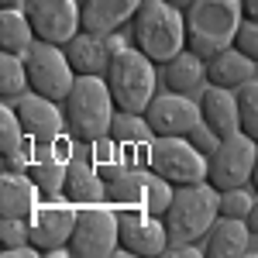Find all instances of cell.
Returning <instances> with one entry per match:
<instances>
[{
	"mask_svg": "<svg viewBox=\"0 0 258 258\" xmlns=\"http://www.w3.org/2000/svg\"><path fill=\"white\" fill-rule=\"evenodd\" d=\"M66 110V131L80 145H93L100 138H110V124H114V97L103 76H76L69 97L62 100Z\"/></svg>",
	"mask_w": 258,
	"mask_h": 258,
	"instance_id": "cell-1",
	"label": "cell"
},
{
	"mask_svg": "<svg viewBox=\"0 0 258 258\" xmlns=\"http://www.w3.org/2000/svg\"><path fill=\"white\" fill-rule=\"evenodd\" d=\"M186 48L210 59L234 45L241 21V0H193L186 11Z\"/></svg>",
	"mask_w": 258,
	"mask_h": 258,
	"instance_id": "cell-2",
	"label": "cell"
},
{
	"mask_svg": "<svg viewBox=\"0 0 258 258\" xmlns=\"http://www.w3.org/2000/svg\"><path fill=\"white\" fill-rule=\"evenodd\" d=\"M131 45L141 48L155 66H165L186 48V14L169 0H145L135 14Z\"/></svg>",
	"mask_w": 258,
	"mask_h": 258,
	"instance_id": "cell-3",
	"label": "cell"
},
{
	"mask_svg": "<svg viewBox=\"0 0 258 258\" xmlns=\"http://www.w3.org/2000/svg\"><path fill=\"white\" fill-rule=\"evenodd\" d=\"M220 217V193L210 182H189V186H176L169 210L162 214L165 231H169V244H197L207 238V231L214 227Z\"/></svg>",
	"mask_w": 258,
	"mask_h": 258,
	"instance_id": "cell-4",
	"label": "cell"
},
{
	"mask_svg": "<svg viewBox=\"0 0 258 258\" xmlns=\"http://www.w3.org/2000/svg\"><path fill=\"white\" fill-rule=\"evenodd\" d=\"M103 80L110 86V97H114L117 110L145 114L148 103L155 100V62L135 45H127L124 52L110 55Z\"/></svg>",
	"mask_w": 258,
	"mask_h": 258,
	"instance_id": "cell-5",
	"label": "cell"
},
{
	"mask_svg": "<svg viewBox=\"0 0 258 258\" xmlns=\"http://www.w3.org/2000/svg\"><path fill=\"white\" fill-rule=\"evenodd\" d=\"M76 214H80V207L66 193L45 197L38 203V210L28 217L31 244L48 258H73L69 255V238H73V227H76Z\"/></svg>",
	"mask_w": 258,
	"mask_h": 258,
	"instance_id": "cell-6",
	"label": "cell"
},
{
	"mask_svg": "<svg viewBox=\"0 0 258 258\" xmlns=\"http://www.w3.org/2000/svg\"><path fill=\"white\" fill-rule=\"evenodd\" d=\"M120 251V227H117V207L110 203H86L76 214V227L69 238L73 258H110Z\"/></svg>",
	"mask_w": 258,
	"mask_h": 258,
	"instance_id": "cell-7",
	"label": "cell"
},
{
	"mask_svg": "<svg viewBox=\"0 0 258 258\" xmlns=\"http://www.w3.org/2000/svg\"><path fill=\"white\" fill-rule=\"evenodd\" d=\"M145 169L165 176L172 186L207 182V155L189 138H162V135H155L148 141Z\"/></svg>",
	"mask_w": 258,
	"mask_h": 258,
	"instance_id": "cell-8",
	"label": "cell"
},
{
	"mask_svg": "<svg viewBox=\"0 0 258 258\" xmlns=\"http://www.w3.org/2000/svg\"><path fill=\"white\" fill-rule=\"evenodd\" d=\"M255 159H258V141L248 138L244 131L220 138V145L207 155V182L224 193V189H238L251 182L255 172Z\"/></svg>",
	"mask_w": 258,
	"mask_h": 258,
	"instance_id": "cell-9",
	"label": "cell"
},
{
	"mask_svg": "<svg viewBox=\"0 0 258 258\" xmlns=\"http://www.w3.org/2000/svg\"><path fill=\"white\" fill-rule=\"evenodd\" d=\"M24 66H28V86L41 93V97L62 100L69 97L73 83H76V69L69 66V55L62 45H52V41H35L24 55Z\"/></svg>",
	"mask_w": 258,
	"mask_h": 258,
	"instance_id": "cell-10",
	"label": "cell"
},
{
	"mask_svg": "<svg viewBox=\"0 0 258 258\" xmlns=\"http://www.w3.org/2000/svg\"><path fill=\"white\" fill-rule=\"evenodd\" d=\"M24 14L38 41L69 45L83 31V7L76 0H24Z\"/></svg>",
	"mask_w": 258,
	"mask_h": 258,
	"instance_id": "cell-11",
	"label": "cell"
},
{
	"mask_svg": "<svg viewBox=\"0 0 258 258\" xmlns=\"http://www.w3.org/2000/svg\"><path fill=\"white\" fill-rule=\"evenodd\" d=\"M117 227H120V251L124 255H165L169 231L165 220L155 217L148 207H117Z\"/></svg>",
	"mask_w": 258,
	"mask_h": 258,
	"instance_id": "cell-12",
	"label": "cell"
},
{
	"mask_svg": "<svg viewBox=\"0 0 258 258\" xmlns=\"http://www.w3.org/2000/svg\"><path fill=\"white\" fill-rule=\"evenodd\" d=\"M145 120H148V127L155 135H162V138H186L200 120H203V114H200V100L165 90V93H155V100L148 103Z\"/></svg>",
	"mask_w": 258,
	"mask_h": 258,
	"instance_id": "cell-13",
	"label": "cell"
},
{
	"mask_svg": "<svg viewBox=\"0 0 258 258\" xmlns=\"http://www.w3.org/2000/svg\"><path fill=\"white\" fill-rule=\"evenodd\" d=\"M14 110H18L21 124H24V135L31 141H38V145H55L62 138V131H66V110H59L55 100L41 97L35 90L21 93Z\"/></svg>",
	"mask_w": 258,
	"mask_h": 258,
	"instance_id": "cell-14",
	"label": "cell"
},
{
	"mask_svg": "<svg viewBox=\"0 0 258 258\" xmlns=\"http://www.w3.org/2000/svg\"><path fill=\"white\" fill-rule=\"evenodd\" d=\"M200 114L203 124L217 135V138H231L241 131V114H238V93L224 90V86H203L200 90Z\"/></svg>",
	"mask_w": 258,
	"mask_h": 258,
	"instance_id": "cell-15",
	"label": "cell"
},
{
	"mask_svg": "<svg viewBox=\"0 0 258 258\" xmlns=\"http://www.w3.org/2000/svg\"><path fill=\"white\" fill-rule=\"evenodd\" d=\"M66 197L76 207L86 203H107V179L100 176L97 162L86 155H73L66 169Z\"/></svg>",
	"mask_w": 258,
	"mask_h": 258,
	"instance_id": "cell-16",
	"label": "cell"
},
{
	"mask_svg": "<svg viewBox=\"0 0 258 258\" xmlns=\"http://www.w3.org/2000/svg\"><path fill=\"white\" fill-rule=\"evenodd\" d=\"M45 193L28 172H4L0 176V217H31Z\"/></svg>",
	"mask_w": 258,
	"mask_h": 258,
	"instance_id": "cell-17",
	"label": "cell"
},
{
	"mask_svg": "<svg viewBox=\"0 0 258 258\" xmlns=\"http://www.w3.org/2000/svg\"><path fill=\"white\" fill-rule=\"evenodd\" d=\"M145 0H83V31L114 35L120 24L135 18Z\"/></svg>",
	"mask_w": 258,
	"mask_h": 258,
	"instance_id": "cell-18",
	"label": "cell"
},
{
	"mask_svg": "<svg viewBox=\"0 0 258 258\" xmlns=\"http://www.w3.org/2000/svg\"><path fill=\"white\" fill-rule=\"evenodd\" d=\"M248 241H251L248 220L217 217V220H214V227L207 231L203 255H207V258H241L244 251H248Z\"/></svg>",
	"mask_w": 258,
	"mask_h": 258,
	"instance_id": "cell-19",
	"label": "cell"
},
{
	"mask_svg": "<svg viewBox=\"0 0 258 258\" xmlns=\"http://www.w3.org/2000/svg\"><path fill=\"white\" fill-rule=\"evenodd\" d=\"M255 66L258 62H251L244 52H238L231 45V48H224V52L207 59V83L224 86V90H241L244 83L255 80Z\"/></svg>",
	"mask_w": 258,
	"mask_h": 258,
	"instance_id": "cell-20",
	"label": "cell"
},
{
	"mask_svg": "<svg viewBox=\"0 0 258 258\" xmlns=\"http://www.w3.org/2000/svg\"><path fill=\"white\" fill-rule=\"evenodd\" d=\"M162 83L169 93H200L207 83V59H200L197 52L182 48L176 59H169L162 66Z\"/></svg>",
	"mask_w": 258,
	"mask_h": 258,
	"instance_id": "cell-21",
	"label": "cell"
},
{
	"mask_svg": "<svg viewBox=\"0 0 258 258\" xmlns=\"http://www.w3.org/2000/svg\"><path fill=\"white\" fill-rule=\"evenodd\" d=\"M66 55H69V66L76 69V76H103L110 62L103 35H93V31H80L66 45Z\"/></svg>",
	"mask_w": 258,
	"mask_h": 258,
	"instance_id": "cell-22",
	"label": "cell"
},
{
	"mask_svg": "<svg viewBox=\"0 0 258 258\" xmlns=\"http://www.w3.org/2000/svg\"><path fill=\"white\" fill-rule=\"evenodd\" d=\"M35 28L24 14V7H4L0 11V52L7 55H28V48L35 45Z\"/></svg>",
	"mask_w": 258,
	"mask_h": 258,
	"instance_id": "cell-23",
	"label": "cell"
},
{
	"mask_svg": "<svg viewBox=\"0 0 258 258\" xmlns=\"http://www.w3.org/2000/svg\"><path fill=\"white\" fill-rule=\"evenodd\" d=\"M148 200V182L141 165H124L120 172L107 179V203L114 207H145Z\"/></svg>",
	"mask_w": 258,
	"mask_h": 258,
	"instance_id": "cell-24",
	"label": "cell"
},
{
	"mask_svg": "<svg viewBox=\"0 0 258 258\" xmlns=\"http://www.w3.org/2000/svg\"><path fill=\"white\" fill-rule=\"evenodd\" d=\"M110 138L117 145H148L155 138V131L148 127L145 114H127V110H117L114 114V124H110Z\"/></svg>",
	"mask_w": 258,
	"mask_h": 258,
	"instance_id": "cell-25",
	"label": "cell"
},
{
	"mask_svg": "<svg viewBox=\"0 0 258 258\" xmlns=\"http://www.w3.org/2000/svg\"><path fill=\"white\" fill-rule=\"evenodd\" d=\"M28 66H24V55H7L0 52V97L4 100H18L21 93H28Z\"/></svg>",
	"mask_w": 258,
	"mask_h": 258,
	"instance_id": "cell-26",
	"label": "cell"
},
{
	"mask_svg": "<svg viewBox=\"0 0 258 258\" xmlns=\"http://www.w3.org/2000/svg\"><path fill=\"white\" fill-rule=\"evenodd\" d=\"M24 141H28V135H24V124H21L18 110L0 103V152L11 155V152L24 148Z\"/></svg>",
	"mask_w": 258,
	"mask_h": 258,
	"instance_id": "cell-27",
	"label": "cell"
},
{
	"mask_svg": "<svg viewBox=\"0 0 258 258\" xmlns=\"http://www.w3.org/2000/svg\"><path fill=\"white\" fill-rule=\"evenodd\" d=\"M238 93V114H241V131L248 135V138L258 141V80L244 83Z\"/></svg>",
	"mask_w": 258,
	"mask_h": 258,
	"instance_id": "cell-28",
	"label": "cell"
},
{
	"mask_svg": "<svg viewBox=\"0 0 258 258\" xmlns=\"http://www.w3.org/2000/svg\"><path fill=\"white\" fill-rule=\"evenodd\" d=\"M145 182H148V200H145V207H148L155 217H162V214L169 210V203H172V193H176V186H172V182H169L165 176L152 172V169H145Z\"/></svg>",
	"mask_w": 258,
	"mask_h": 258,
	"instance_id": "cell-29",
	"label": "cell"
},
{
	"mask_svg": "<svg viewBox=\"0 0 258 258\" xmlns=\"http://www.w3.org/2000/svg\"><path fill=\"white\" fill-rule=\"evenodd\" d=\"M255 203H258V197H251L244 186H238V189H224V193H220V217L248 220V214H251Z\"/></svg>",
	"mask_w": 258,
	"mask_h": 258,
	"instance_id": "cell-30",
	"label": "cell"
},
{
	"mask_svg": "<svg viewBox=\"0 0 258 258\" xmlns=\"http://www.w3.org/2000/svg\"><path fill=\"white\" fill-rule=\"evenodd\" d=\"M31 244L28 238V220L24 217H0V248L4 251H14V248H24Z\"/></svg>",
	"mask_w": 258,
	"mask_h": 258,
	"instance_id": "cell-31",
	"label": "cell"
},
{
	"mask_svg": "<svg viewBox=\"0 0 258 258\" xmlns=\"http://www.w3.org/2000/svg\"><path fill=\"white\" fill-rule=\"evenodd\" d=\"M234 48L244 52L251 62H258V21H241L238 35H234Z\"/></svg>",
	"mask_w": 258,
	"mask_h": 258,
	"instance_id": "cell-32",
	"label": "cell"
},
{
	"mask_svg": "<svg viewBox=\"0 0 258 258\" xmlns=\"http://www.w3.org/2000/svg\"><path fill=\"white\" fill-rule=\"evenodd\" d=\"M186 138L193 141V145H197L203 155H210V152H214V148L220 145V138L214 135V131H210V127H207V124H203V120H200V124L193 127V131H189V135H186Z\"/></svg>",
	"mask_w": 258,
	"mask_h": 258,
	"instance_id": "cell-33",
	"label": "cell"
},
{
	"mask_svg": "<svg viewBox=\"0 0 258 258\" xmlns=\"http://www.w3.org/2000/svg\"><path fill=\"white\" fill-rule=\"evenodd\" d=\"M165 255H169V258H200V255H203V248H200V244H169Z\"/></svg>",
	"mask_w": 258,
	"mask_h": 258,
	"instance_id": "cell-34",
	"label": "cell"
},
{
	"mask_svg": "<svg viewBox=\"0 0 258 258\" xmlns=\"http://www.w3.org/2000/svg\"><path fill=\"white\" fill-rule=\"evenodd\" d=\"M103 45H107V52H110V55H117V52H124V48H127V41L120 38L117 31H114V35H103Z\"/></svg>",
	"mask_w": 258,
	"mask_h": 258,
	"instance_id": "cell-35",
	"label": "cell"
},
{
	"mask_svg": "<svg viewBox=\"0 0 258 258\" xmlns=\"http://www.w3.org/2000/svg\"><path fill=\"white\" fill-rule=\"evenodd\" d=\"M7 258H38L41 251L35 248V244H24V248H14V251H4Z\"/></svg>",
	"mask_w": 258,
	"mask_h": 258,
	"instance_id": "cell-36",
	"label": "cell"
},
{
	"mask_svg": "<svg viewBox=\"0 0 258 258\" xmlns=\"http://www.w3.org/2000/svg\"><path fill=\"white\" fill-rule=\"evenodd\" d=\"M241 14L244 21H258V0H241Z\"/></svg>",
	"mask_w": 258,
	"mask_h": 258,
	"instance_id": "cell-37",
	"label": "cell"
},
{
	"mask_svg": "<svg viewBox=\"0 0 258 258\" xmlns=\"http://www.w3.org/2000/svg\"><path fill=\"white\" fill-rule=\"evenodd\" d=\"M248 231H251V234H258V203L251 207V214H248Z\"/></svg>",
	"mask_w": 258,
	"mask_h": 258,
	"instance_id": "cell-38",
	"label": "cell"
},
{
	"mask_svg": "<svg viewBox=\"0 0 258 258\" xmlns=\"http://www.w3.org/2000/svg\"><path fill=\"white\" fill-rule=\"evenodd\" d=\"M251 189H255V197H258V159H255V172H251Z\"/></svg>",
	"mask_w": 258,
	"mask_h": 258,
	"instance_id": "cell-39",
	"label": "cell"
},
{
	"mask_svg": "<svg viewBox=\"0 0 258 258\" xmlns=\"http://www.w3.org/2000/svg\"><path fill=\"white\" fill-rule=\"evenodd\" d=\"M0 7H24V0H0Z\"/></svg>",
	"mask_w": 258,
	"mask_h": 258,
	"instance_id": "cell-40",
	"label": "cell"
},
{
	"mask_svg": "<svg viewBox=\"0 0 258 258\" xmlns=\"http://www.w3.org/2000/svg\"><path fill=\"white\" fill-rule=\"evenodd\" d=\"M169 4H172V7H179V11H186V7H189L193 0H169Z\"/></svg>",
	"mask_w": 258,
	"mask_h": 258,
	"instance_id": "cell-41",
	"label": "cell"
}]
</instances>
